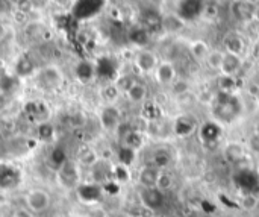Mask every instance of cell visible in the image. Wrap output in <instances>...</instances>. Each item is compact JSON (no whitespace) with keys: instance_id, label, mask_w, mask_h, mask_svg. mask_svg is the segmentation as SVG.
I'll return each instance as SVG.
<instances>
[{"instance_id":"obj_4","label":"cell","mask_w":259,"mask_h":217,"mask_svg":"<svg viewBox=\"0 0 259 217\" xmlns=\"http://www.w3.org/2000/svg\"><path fill=\"white\" fill-rule=\"evenodd\" d=\"M203 8V0H182L179 5V17L182 20L196 19Z\"/></svg>"},{"instance_id":"obj_5","label":"cell","mask_w":259,"mask_h":217,"mask_svg":"<svg viewBox=\"0 0 259 217\" xmlns=\"http://www.w3.org/2000/svg\"><path fill=\"white\" fill-rule=\"evenodd\" d=\"M155 78L159 84L167 85V84H173L176 81V70L175 65L171 62H159L158 67L155 68Z\"/></svg>"},{"instance_id":"obj_2","label":"cell","mask_w":259,"mask_h":217,"mask_svg":"<svg viewBox=\"0 0 259 217\" xmlns=\"http://www.w3.org/2000/svg\"><path fill=\"white\" fill-rule=\"evenodd\" d=\"M99 120L105 131H117L118 126L121 125V114L118 111V108L108 105L100 111Z\"/></svg>"},{"instance_id":"obj_1","label":"cell","mask_w":259,"mask_h":217,"mask_svg":"<svg viewBox=\"0 0 259 217\" xmlns=\"http://www.w3.org/2000/svg\"><path fill=\"white\" fill-rule=\"evenodd\" d=\"M25 205L34 215L43 214L52 205V194L43 188H32L25 196Z\"/></svg>"},{"instance_id":"obj_10","label":"cell","mask_w":259,"mask_h":217,"mask_svg":"<svg viewBox=\"0 0 259 217\" xmlns=\"http://www.w3.org/2000/svg\"><path fill=\"white\" fill-rule=\"evenodd\" d=\"M173 185H175V178H173V175H171L170 172H167V170H159L155 188L159 190L161 193H164V191L171 190Z\"/></svg>"},{"instance_id":"obj_22","label":"cell","mask_w":259,"mask_h":217,"mask_svg":"<svg viewBox=\"0 0 259 217\" xmlns=\"http://www.w3.org/2000/svg\"><path fill=\"white\" fill-rule=\"evenodd\" d=\"M38 135H40L43 140H50L52 135H53V128H52V125H49V123H41V125L38 126Z\"/></svg>"},{"instance_id":"obj_14","label":"cell","mask_w":259,"mask_h":217,"mask_svg":"<svg viewBox=\"0 0 259 217\" xmlns=\"http://www.w3.org/2000/svg\"><path fill=\"white\" fill-rule=\"evenodd\" d=\"M34 71V62L28 56H22L20 62L17 64V73L22 76H28Z\"/></svg>"},{"instance_id":"obj_26","label":"cell","mask_w":259,"mask_h":217,"mask_svg":"<svg viewBox=\"0 0 259 217\" xmlns=\"http://www.w3.org/2000/svg\"><path fill=\"white\" fill-rule=\"evenodd\" d=\"M247 2H250V4H254V2H257V0H247Z\"/></svg>"},{"instance_id":"obj_29","label":"cell","mask_w":259,"mask_h":217,"mask_svg":"<svg viewBox=\"0 0 259 217\" xmlns=\"http://www.w3.org/2000/svg\"><path fill=\"white\" fill-rule=\"evenodd\" d=\"M257 169H259V163H257Z\"/></svg>"},{"instance_id":"obj_23","label":"cell","mask_w":259,"mask_h":217,"mask_svg":"<svg viewBox=\"0 0 259 217\" xmlns=\"http://www.w3.org/2000/svg\"><path fill=\"white\" fill-rule=\"evenodd\" d=\"M13 11V4L11 0H0V16L10 14Z\"/></svg>"},{"instance_id":"obj_12","label":"cell","mask_w":259,"mask_h":217,"mask_svg":"<svg viewBox=\"0 0 259 217\" xmlns=\"http://www.w3.org/2000/svg\"><path fill=\"white\" fill-rule=\"evenodd\" d=\"M77 160H79V164H80V166H85V167H88V169H93V167L100 161V160H99V155H97L96 151H93V149H87L85 154H79Z\"/></svg>"},{"instance_id":"obj_7","label":"cell","mask_w":259,"mask_h":217,"mask_svg":"<svg viewBox=\"0 0 259 217\" xmlns=\"http://www.w3.org/2000/svg\"><path fill=\"white\" fill-rule=\"evenodd\" d=\"M41 79H43V82H44L47 87L58 88V87H61V84H62V73L59 71L58 67L49 65V67L43 68V71H41Z\"/></svg>"},{"instance_id":"obj_6","label":"cell","mask_w":259,"mask_h":217,"mask_svg":"<svg viewBox=\"0 0 259 217\" xmlns=\"http://www.w3.org/2000/svg\"><path fill=\"white\" fill-rule=\"evenodd\" d=\"M158 173L159 170L155 169L153 166H144L140 169L137 181L143 188H155L156 185V179H158Z\"/></svg>"},{"instance_id":"obj_20","label":"cell","mask_w":259,"mask_h":217,"mask_svg":"<svg viewBox=\"0 0 259 217\" xmlns=\"http://www.w3.org/2000/svg\"><path fill=\"white\" fill-rule=\"evenodd\" d=\"M257 206V199L253 194H247L241 199V208L245 211H253Z\"/></svg>"},{"instance_id":"obj_15","label":"cell","mask_w":259,"mask_h":217,"mask_svg":"<svg viewBox=\"0 0 259 217\" xmlns=\"http://www.w3.org/2000/svg\"><path fill=\"white\" fill-rule=\"evenodd\" d=\"M171 91H173V94H176V96H185V94H188V91H190V84H188L187 81L176 79V81L173 82Z\"/></svg>"},{"instance_id":"obj_18","label":"cell","mask_w":259,"mask_h":217,"mask_svg":"<svg viewBox=\"0 0 259 217\" xmlns=\"http://www.w3.org/2000/svg\"><path fill=\"white\" fill-rule=\"evenodd\" d=\"M247 149L253 154L259 157V132H254L248 137L247 140Z\"/></svg>"},{"instance_id":"obj_17","label":"cell","mask_w":259,"mask_h":217,"mask_svg":"<svg viewBox=\"0 0 259 217\" xmlns=\"http://www.w3.org/2000/svg\"><path fill=\"white\" fill-rule=\"evenodd\" d=\"M223 55H224V53H221V52H217V50H214V52L208 53L206 59H208V64H209V67L220 70V65H221V61H223Z\"/></svg>"},{"instance_id":"obj_28","label":"cell","mask_w":259,"mask_h":217,"mask_svg":"<svg viewBox=\"0 0 259 217\" xmlns=\"http://www.w3.org/2000/svg\"><path fill=\"white\" fill-rule=\"evenodd\" d=\"M0 35H2V26H0Z\"/></svg>"},{"instance_id":"obj_27","label":"cell","mask_w":259,"mask_h":217,"mask_svg":"<svg viewBox=\"0 0 259 217\" xmlns=\"http://www.w3.org/2000/svg\"><path fill=\"white\" fill-rule=\"evenodd\" d=\"M11 2H14V4H17V2H19V0H11Z\"/></svg>"},{"instance_id":"obj_24","label":"cell","mask_w":259,"mask_h":217,"mask_svg":"<svg viewBox=\"0 0 259 217\" xmlns=\"http://www.w3.org/2000/svg\"><path fill=\"white\" fill-rule=\"evenodd\" d=\"M11 217H34V214L28 208H16L11 212Z\"/></svg>"},{"instance_id":"obj_19","label":"cell","mask_w":259,"mask_h":217,"mask_svg":"<svg viewBox=\"0 0 259 217\" xmlns=\"http://www.w3.org/2000/svg\"><path fill=\"white\" fill-rule=\"evenodd\" d=\"M102 94H103V97H105L108 102H114V100L118 97L120 91H118V88L115 87V84H112V85H106V87L103 88Z\"/></svg>"},{"instance_id":"obj_3","label":"cell","mask_w":259,"mask_h":217,"mask_svg":"<svg viewBox=\"0 0 259 217\" xmlns=\"http://www.w3.org/2000/svg\"><path fill=\"white\" fill-rule=\"evenodd\" d=\"M134 64L141 73H152L158 67V58L150 50H141V52L137 53V56L134 59Z\"/></svg>"},{"instance_id":"obj_13","label":"cell","mask_w":259,"mask_h":217,"mask_svg":"<svg viewBox=\"0 0 259 217\" xmlns=\"http://www.w3.org/2000/svg\"><path fill=\"white\" fill-rule=\"evenodd\" d=\"M224 157L230 163H239L244 158V148L241 144H238L236 151H233V143H229L224 149Z\"/></svg>"},{"instance_id":"obj_25","label":"cell","mask_w":259,"mask_h":217,"mask_svg":"<svg viewBox=\"0 0 259 217\" xmlns=\"http://www.w3.org/2000/svg\"><path fill=\"white\" fill-rule=\"evenodd\" d=\"M55 2H58V4H64L65 0H55Z\"/></svg>"},{"instance_id":"obj_21","label":"cell","mask_w":259,"mask_h":217,"mask_svg":"<svg viewBox=\"0 0 259 217\" xmlns=\"http://www.w3.org/2000/svg\"><path fill=\"white\" fill-rule=\"evenodd\" d=\"M16 7H17L16 11H20V13H23V14H26V16L35 10V7H34V4H32V0H19V2L16 4Z\"/></svg>"},{"instance_id":"obj_11","label":"cell","mask_w":259,"mask_h":217,"mask_svg":"<svg viewBox=\"0 0 259 217\" xmlns=\"http://www.w3.org/2000/svg\"><path fill=\"white\" fill-rule=\"evenodd\" d=\"M170 161H171V157H170L168 152H165V151H156V152L152 155V163H150V166H153V167L158 169V170H165V169L168 167Z\"/></svg>"},{"instance_id":"obj_9","label":"cell","mask_w":259,"mask_h":217,"mask_svg":"<svg viewBox=\"0 0 259 217\" xmlns=\"http://www.w3.org/2000/svg\"><path fill=\"white\" fill-rule=\"evenodd\" d=\"M124 94H126V97L131 100L132 103H141L147 97V88H146V85H143V84H140V82L135 81L132 84V87L129 88Z\"/></svg>"},{"instance_id":"obj_8","label":"cell","mask_w":259,"mask_h":217,"mask_svg":"<svg viewBox=\"0 0 259 217\" xmlns=\"http://www.w3.org/2000/svg\"><path fill=\"white\" fill-rule=\"evenodd\" d=\"M239 65H241V61H239L238 55H232V53H227V52H226V53L223 55V61H221L220 70H221V73H223L224 76L232 78V76L238 71Z\"/></svg>"},{"instance_id":"obj_16","label":"cell","mask_w":259,"mask_h":217,"mask_svg":"<svg viewBox=\"0 0 259 217\" xmlns=\"http://www.w3.org/2000/svg\"><path fill=\"white\" fill-rule=\"evenodd\" d=\"M191 52H193V55L197 58V59H200V58H206L208 56V46L203 43V41H196L193 46H191Z\"/></svg>"}]
</instances>
